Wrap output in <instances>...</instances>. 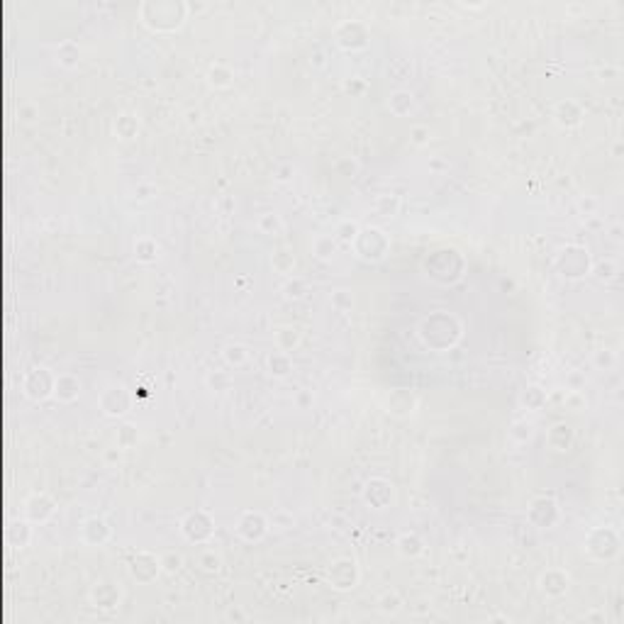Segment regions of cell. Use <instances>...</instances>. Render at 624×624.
Segmentation results:
<instances>
[{"label": "cell", "instance_id": "obj_20", "mask_svg": "<svg viewBox=\"0 0 624 624\" xmlns=\"http://www.w3.org/2000/svg\"><path fill=\"white\" fill-rule=\"evenodd\" d=\"M54 398L59 402H76L81 398V378L76 373H59L54 386Z\"/></svg>", "mask_w": 624, "mask_h": 624}, {"label": "cell", "instance_id": "obj_1", "mask_svg": "<svg viewBox=\"0 0 624 624\" xmlns=\"http://www.w3.org/2000/svg\"><path fill=\"white\" fill-rule=\"evenodd\" d=\"M417 337L429 351H449L461 341L463 322L454 312L434 310L419 320Z\"/></svg>", "mask_w": 624, "mask_h": 624}, {"label": "cell", "instance_id": "obj_18", "mask_svg": "<svg viewBox=\"0 0 624 624\" xmlns=\"http://www.w3.org/2000/svg\"><path fill=\"white\" fill-rule=\"evenodd\" d=\"M571 588V576L564 569H546L539 576V590L546 597H564Z\"/></svg>", "mask_w": 624, "mask_h": 624}, {"label": "cell", "instance_id": "obj_47", "mask_svg": "<svg viewBox=\"0 0 624 624\" xmlns=\"http://www.w3.org/2000/svg\"><path fill=\"white\" fill-rule=\"evenodd\" d=\"M592 364H595V368H600V371H610L612 366L617 364V356L612 349H600L592 354Z\"/></svg>", "mask_w": 624, "mask_h": 624}, {"label": "cell", "instance_id": "obj_17", "mask_svg": "<svg viewBox=\"0 0 624 624\" xmlns=\"http://www.w3.org/2000/svg\"><path fill=\"white\" fill-rule=\"evenodd\" d=\"M112 539V527L105 517H88L81 524V541L86 546H105Z\"/></svg>", "mask_w": 624, "mask_h": 624}, {"label": "cell", "instance_id": "obj_2", "mask_svg": "<svg viewBox=\"0 0 624 624\" xmlns=\"http://www.w3.org/2000/svg\"><path fill=\"white\" fill-rule=\"evenodd\" d=\"M142 22L154 32H176L188 18V3L183 0H147L140 5Z\"/></svg>", "mask_w": 624, "mask_h": 624}, {"label": "cell", "instance_id": "obj_11", "mask_svg": "<svg viewBox=\"0 0 624 624\" xmlns=\"http://www.w3.org/2000/svg\"><path fill=\"white\" fill-rule=\"evenodd\" d=\"M334 37L337 44L341 49H346V52H359V49H366L368 42H371V32L359 20H346V22L337 25Z\"/></svg>", "mask_w": 624, "mask_h": 624}, {"label": "cell", "instance_id": "obj_33", "mask_svg": "<svg viewBox=\"0 0 624 624\" xmlns=\"http://www.w3.org/2000/svg\"><path fill=\"white\" fill-rule=\"evenodd\" d=\"M271 266H273L276 273L293 276V271H295V257L288 252V249H276V252L271 254Z\"/></svg>", "mask_w": 624, "mask_h": 624}, {"label": "cell", "instance_id": "obj_36", "mask_svg": "<svg viewBox=\"0 0 624 624\" xmlns=\"http://www.w3.org/2000/svg\"><path fill=\"white\" fill-rule=\"evenodd\" d=\"M115 132L122 140H132V137H137V132H140V120H137L135 115H130V112H122L115 120Z\"/></svg>", "mask_w": 624, "mask_h": 624}, {"label": "cell", "instance_id": "obj_13", "mask_svg": "<svg viewBox=\"0 0 624 624\" xmlns=\"http://www.w3.org/2000/svg\"><path fill=\"white\" fill-rule=\"evenodd\" d=\"M269 527L271 522L266 520L264 513H257V510H247V513L239 515L237 524H234V531L242 541L247 544H257V541L264 539L269 534Z\"/></svg>", "mask_w": 624, "mask_h": 624}, {"label": "cell", "instance_id": "obj_41", "mask_svg": "<svg viewBox=\"0 0 624 624\" xmlns=\"http://www.w3.org/2000/svg\"><path fill=\"white\" fill-rule=\"evenodd\" d=\"M359 229H361V224L354 222V219H341V222L337 224V229H334V239H337V242L349 244V247H351V242L356 239Z\"/></svg>", "mask_w": 624, "mask_h": 624}, {"label": "cell", "instance_id": "obj_39", "mask_svg": "<svg viewBox=\"0 0 624 624\" xmlns=\"http://www.w3.org/2000/svg\"><path fill=\"white\" fill-rule=\"evenodd\" d=\"M378 610L383 615H398L402 610V597L398 590H386L381 597H378Z\"/></svg>", "mask_w": 624, "mask_h": 624}, {"label": "cell", "instance_id": "obj_38", "mask_svg": "<svg viewBox=\"0 0 624 624\" xmlns=\"http://www.w3.org/2000/svg\"><path fill=\"white\" fill-rule=\"evenodd\" d=\"M571 439H573V434H571L569 424H554V427H551V432H549L551 449H556V452H566V449L571 447Z\"/></svg>", "mask_w": 624, "mask_h": 624}, {"label": "cell", "instance_id": "obj_22", "mask_svg": "<svg viewBox=\"0 0 624 624\" xmlns=\"http://www.w3.org/2000/svg\"><path fill=\"white\" fill-rule=\"evenodd\" d=\"M273 344H276V349L293 354V351L300 349V344H303V334H300L298 327L280 325V327H276V330H273Z\"/></svg>", "mask_w": 624, "mask_h": 624}, {"label": "cell", "instance_id": "obj_8", "mask_svg": "<svg viewBox=\"0 0 624 624\" xmlns=\"http://www.w3.org/2000/svg\"><path fill=\"white\" fill-rule=\"evenodd\" d=\"M54 386H56V373L49 371L47 366H32L22 376V393L34 402L54 398Z\"/></svg>", "mask_w": 624, "mask_h": 624}, {"label": "cell", "instance_id": "obj_50", "mask_svg": "<svg viewBox=\"0 0 624 624\" xmlns=\"http://www.w3.org/2000/svg\"><path fill=\"white\" fill-rule=\"evenodd\" d=\"M427 137H429L427 127H415V130H412V142H415V144H424Z\"/></svg>", "mask_w": 624, "mask_h": 624}, {"label": "cell", "instance_id": "obj_5", "mask_svg": "<svg viewBox=\"0 0 624 624\" xmlns=\"http://www.w3.org/2000/svg\"><path fill=\"white\" fill-rule=\"evenodd\" d=\"M361 500H364V505L368 510H373V513L393 510L398 500L395 485L388 478H383V475H373V478H368L364 483V488H361Z\"/></svg>", "mask_w": 624, "mask_h": 624}, {"label": "cell", "instance_id": "obj_19", "mask_svg": "<svg viewBox=\"0 0 624 624\" xmlns=\"http://www.w3.org/2000/svg\"><path fill=\"white\" fill-rule=\"evenodd\" d=\"M90 602L98 610H115L122 602V590L112 581H98L90 590Z\"/></svg>", "mask_w": 624, "mask_h": 624}, {"label": "cell", "instance_id": "obj_35", "mask_svg": "<svg viewBox=\"0 0 624 624\" xmlns=\"http://www.w3.org/2000/svg\"><path fill=\"white\" fill-rule=\"evenodd\" d=\"M308 295V280L300 276H288L283 283V298L285 300H303Z\"/></svg>", "mask_w": 624, "mask_h": 624}, {"label": "cell", "instance_id": "obj_9", "mask_svg": "<svg viewBox=\"0 0 624 624\" xmlns=\"http://www.w3.org/2000/svg\"><path fill=\"white\" fill-rule=\"evenodd\" d=\"M361 581V571L359 564H356L351 556H341V559H334L327 569V583H330L334 590L339 592H349L359 585Z\"/></svg>", "mask_w": 624, "mask_h": 624}, {"label": "cell", "instance_id": "obj_42", "mask_svg": "<svg viewBox=\"0 0 624 624\" xmlns=\"http://www.w3.org/2000/svg\"><path fill=\"white\" fill-rule=\"evenodd\" d=\"M522 402H524L527 410H541L546 405V391L539 386H529L522 393Z\"/></svg>", "mask_w": 624, "mask_h": 624}, {"label": "cell", "instance_id": "obj_25", "mask_svg": "<svg viewBox=\"0 0 624 624\" xmlns=\"http://www.w3.org/2000/svg\"><path fill=\"white\" fill-rule=\"evenodd\" d=\"M395 546H398V554H400L402 559H417V556L424 554V539L419 534H415V531H405V534H400L395 541Z\"/></svg>", "mask_w": 624, "mask_h": 624}, {"label": "cell", "instance_id": "obj_4", "mask_svg": "<svg viewBox=\"0 0 624 624\" xmlns=\"http://www.w3.org/2000/svg\"><path fill=\"white\" fill-rule=\"evenodd\" d=\"M554 264H556V271L569 280L585 278V276H590V271H592L590 252H588L585 247H578V244L561 247L554 259Z\"/></svg>", "mask_w": 624, "mask_h": 624}, {"label": "cell", "instance_id": "obj_27", "mask_svg": "<svg viewBox=\"0 0 624 624\" xmlns=\"http://www.w3.org/2000/svg\"><path fill=\"white\" fill-rule=\"evenodd\" d=\"M412 410H415V395H412V393L395 391L391 398H388V412H391V415L407 417V415H412Z\"/></svg>", "mask_w": 624, "mask_h": 624}, {"label": "cell", "instance_id": "obj_30", "mask_svg": "<svg viewBox=\"0 0 624 624\" xmlns=\"http://www.w3.org/2000/svg\"><path fill=\"white\" fill-rule=\"evenodd\" d=\"M337 239L334 234H317L315 239H312V257L320 259V261H332L337 254Z\"/></svg>", "mask_w": 624, "mask_h": 624}, {"label": "cell", "instance_id": "obj_46", "mask_svg": "<svg viewBox=\"0 0 624 624\" xmlns=\"http://www.w3.org/2000/svg\"><path fill=\"white\" fill-rule=\"evenodd\" d=\"M510 437H513L517 444H527L531 437H534V424L527 422V419H522V422H515L513 429H510Z\"/></svg>", "mask_w": 624, "mask_h": 624}, {"label": "cell", "instance_id": "obj_45", "mask_svg": "<svg viewBox=\"0 0 624 624\" xmlns=\"http://www.w3.org/2000/svg\"><path fill=\"white\" fill-rule=\"evenodd\" d=\"M158 559H161V571L168 573V576L178 573L183 569V564H186V561H183V554H178V551H166V554H161Z\"/></svg>", "mask_w": 624, "mask_h": 624}, {"label": "cell", "instance_id": "obj_24", "mask_svg": "<svg viewBox=\"0 0 624 624\" xmlns=\"http://www.w3.org/2000/svg\"><path fill=\"white\" fill-rule=\"evenodd\" d=\"M266 371H269L273 378H278V381L288 378L290 373H293V354L280 351V349L271 351V354L266 356Z\"/></svg>", "mask_w": 624, "mask_h": 624}, {"label": "cell", "instance_id": "obj_26", "mask_svg": "<svg viewBox=\"0 0 624 624\" xmlns=\"http://www.w3.org/2000/svg\"><path fill=\"white\" fill-rule=\"evenodd\" d=\"M205 79H208V83L212 86V88L222 90V88H229V86H232L234 71H232V66L224 64V61H215V64L208 69Z\"/></svg>", "mask_w": 624, "mask_h": 624}, {"label": "cell", "instance_id": "obj_32", "mask_svg": "<svg viewBox=\"0 0 624 624\" xmlns=\"http://www.w3.org/2000/svg\"><path fill=\"white\" fill-rule=\"evenodd\" d=\"M56 61H59L64 69H76L81 61V49L76 42H71V39H66V42H61L59 47H56Z\"/></svg>", "mask_w": 624, "mask_h": 624}, {"label": "cell", "instance_id": "obj_3", "mask_svg": "<svg viewBox=\"0 0 624 624\" xmlns=\"http://www.w3.org/2000/svg\"><path fill=\"white\" fill-rule=\"evenodd\" d=\"M351 249H354L356 257L366 261V264H378V261H383L388 257V252H391V237H388L386 229L368 224V227L359 229L356 239L351 242Z\"/></svg>", "mask_w": 624, "mask_h": 624}, {"label": "cell", "instance_id": "obj_29", "mask_svg": "<svg viewBox=\"0 0 624 624\" xmlns=\"http://www.w3.org/2000/svg\"><path fill=\"white\" fill-rule=\"evenodd\" d=\"M373 212L386 219L395 217V215L400 212V196H398V193H383V196H378L376 201H373Z\"/></svg>", "mask_w": 624, "mask_h": 624}, {"label": "cell", "instance_id": "obj_48", "mask_svg": "<svg viewBox=\"0 0 624 624\" xmlns=\"http://www.w3.org/2000/svg\"><path fill=\"white\" fill-rule=\"evenodd\" d=\"M590 273H595L600 280H612V278H615V276H617V264H615V261H612V259H607V261H602V264L592 266Z\"/></svg>", "mask_w": 624, "mask_h": 624}, {"label": "cell", "instance_id": "obj_28", "mask_svg": "<svg viewBox=\"0 0 624 624\" xmlns=\"http://www.w3.org/2000/svg\"><path fill=\"white\" fill-rule=\"evenodd\" d=\"M222 359L229 368H242L249 364L252 351H249V346L239 344V341H229V344L222 349Z\"/></svg>", "mask_w": 624, "mask_h": 624}, {"label": "cell", "instance_id": "obj_37", "mask_svg": "<svg viewBox=\"0 0 624 624\" xmlns=\"http://www.w3.org/2000/svg\"><path fill=\"white\" fill-rule=\"evenodd\" d=\"M257 227L261 234H269V237H276V234L283 232V219L276 212H261L257 217Z\"/></svg>", "mask_w": 624, "mask_h": 624}, {"label": "cell", "instance_id": "obj_10", "mask_svg": "<svg viewBox=\"0 0 624 624\" xmlns=\"http://www.w3.org/2000/svg\"><path fill=\"white\" fill-rule=\"evenodd\" d=\"M181 534L186 541L191 544H208L215 534V517L208 513V510H196V513H188L186 517L181 520Z\"/></svg>", "mask_w": 624, "mask_h": 624}, {"label": "cell", "instance_id": "obj_44", "mask_svg": "<svg viewBox=\"0 0 624 624\" xmlns=\"http://www.w3.org/2000/svg\"><path fill=\"white\" fill-rule=\"evenodd\" d=\"M198 569L208 573V576H215V573H219V569H222V559H219V554H215L212 549H205L198 556Z\"/></svg>", "mask_w": 624, "mask_h": 624}, {"label": "cell", "instance_id": "obj_16", "mask_svg": "<svg viewBox=\"0 0 624 624\" xmlns=\"http://www.w3.org/2000/svg\"><path fill=\"white\" fill-rule=\"evenodd\" d=\"M130 573L137 583H151L161 573V559L151 551H137L130 564Z\"/></svg>", "mask_w": 624, "mask_h": 624}, {"label": "cell", "instance_id": "obj_21", "mask_svg": "<svg viewBox=\"0 0 624 624\" xmlns=\"http://www.w3.org/2000/svg\"><path fill=\"white\" fill-rule=\"evenodd\" d=\"M388 110L393 112L395 117H410L412 112L417 110V98L412 90L405 88H398L388 95Z\"/></svg>", "mask_w": 624, "mask_h": 624}, {"label": "cell", "instance_id": "obj_51", "mask_svg": "<svg viewBox=\"0 0 624 624\" xmlns=\"http://www.w3.org/2000/svg\"><path fill=\"white\" fill-rule=\"evenodd\" d=\"M308 402H312V395H310L308 391H300V393H298V405H300V407H305V405H308Z\"/></svg>", "mask_w": 624, "mask_h": 624}, {"label": "cell", "instance_id": "obj_31", "mask_svg": "<svg viewBox=\"0 0 624 624\" xmlns=\"http://www.w3.org/2000/svg\"><path fill=\"white\" fill-rule=\"evenodd\" d=\"M158 242L154 237H140L135 242V259L140 261V264H154V261L158 259Z\"/></svg>", "mask_w": 624, "mask_h": 624}, {"label": "cell", "instance_id": "obj_34", "mask_svg": "<svg viewBox=\"0 0 624 624\" xmlns=\"http://www.w3.org/2000/svg\"><path fill=\"white\" fill-rule=\"evenodd\" d=\"M205 386L212 393H227L229 388L234 386V378H232V373H229V371H222V368H219V371H210L208 373Z\"/></svg>", "mask_w": 624, "mask_h": 624}, {"label": "cell", "instance_id": "obj_23", "mask_svg": "<svg viewBox=\"0 0 624 624\" xmlns=\"http://www.w3.org/2000/svg\"><path fill=\"white\" fill-rule=\"evenodd\" d=\"M554 117L564 130H573L583 122V107L576 100H561L554 107Z\"/></svg>", "mask_w": 624, "mask_h": 624}, {"label": "cell", "instance_id": "obj_43", "mask_svg": "<svg viewBox=\"0 0 624 624\" xmlns=\"http://www.w3.org/2000/svg\"><path fill=\"white\" fill-rule=\"evenodd\" d=\"M330 305L337 312H349L354 308V295H351V290H346V288H337L330 293Z\"/></svg>", "mask_w": 624, "mask_h": 624}, {"label": "cell", "instance_id": "obj_14", "mask_svg": "<svg viewBox=\"0 0 624 624\" xmlns=\"http://www.w3.org/2000/svg\"><path fill=\"white\" fill-rule=\"evenodd\" d=\"M56 513V500L49 493H32L25 500V520L32 524H47Z\"/></svg>", "mask_w": 624, "mask_h": 624}, {"label": "cell", "instance_id": "obj_6", "mask_svg": "<svg viewBox=\"0 0 624 624\" xmlns=\"http://www.w3.org/2000/svg\"><path fill=\"white\" fill-rule=\"evenodd\" d=\"M98 405L105 417L122 419L130 415L132 407H135V395H132L130 388L122 386V383H112V386H107L105 391L100 393Z\"/></svg>", "mask_w": 624, "mask_h": 624}, {"label": "cell", "instance_id": "obj_12", "mask_svg": "<svg viewBox=\"0 0 624 624\" xmlns=\"http://www.w3.org/2000/svg\"><path fill=\"white\" fill-rule=\"evenodd\" d=\"M527 520H529L531 527H536V529H551V527H556L561 520L559 503H556L554 498H546V495L534 498L529 503V508H527Z\"/></svg>", "mask_w": 624, "mask_h": 624}, {"label": "cell", "instance_id": "obj_7", "mask_svg": "<svg viewBox=\"0 0 624 624\" xmlns=\"http://www.w3.org/2000/svg\"><path fill=\"white\" fill-rule=\"evenodd\" d=\"M585 551L595 561H612L620 554V534L610 527H597L588 534Z\"/></svg>", "mask_w": 624, "mask_h": 624}, {"label": "cell", "instance_id": "obj_15", "mask_svg": "<svg viewBox=\"0 0 624 624\" xmlns=\"http://www.w3.org/2000/svg\"><path fill=\"white\" fill-rule=\"evenodd\" d=\"M432 257L437 261H442V269L427 273L432 280H437V283H454V280L461 278L463 264H454L452 266V261L461 259V254H459L456 249H437V252H432Z\"/></svg>", "mask_w": 624, "mask_h": 624}, {"label": "cell", "instance_id": "obj_49", "mask_svg": "<svg viewBox=\"0 0 624 624\" xmlns=\"http://www.w3.org/2000/svg\"><path fill=\"white\" fill-rule=\"evenodd\" d=\"M293 173H295L293 163H285V166H280L278 171H276V181H280V183L290 181V176H293Z\"/></svg>", "mask_w": 624, "mask_h": 624}, {"label": "cell", "instance_id": "obj_40", "mask_svg": "<svg viewBox=\"0 0 624 624\" xmlns=\"http://www.w3.org/2000/svg\"><path fill=\"white\" fill-rule=\"evenodd\" d=\"M115 442H117V449H125V452H127V449L137 447V442H140V432H137V427H135V424L125 422L120 429H117V434H115Z\"/></svg>", "mask_w": 624, "mask_h": 624}]
</instances>
